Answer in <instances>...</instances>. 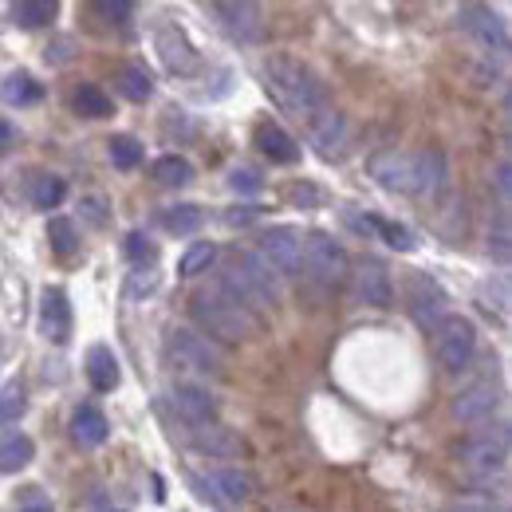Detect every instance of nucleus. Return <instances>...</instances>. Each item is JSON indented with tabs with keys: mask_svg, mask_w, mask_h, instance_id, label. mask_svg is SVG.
<instances>
[{
	"mask_svg": "<svg viewBox=\"0 0 512 512\" xmlns=\"http://www.w3.org/2000/svg\"><path fill=\"white\" fill-rule=\"evenodd\" d=\"M371 178L390 193H414V154L383 150L371 158Z\"/></svg>",
	"mask_w": 512,
	"mask_h": 512,
	"instance_id": "13",
	"label": "nucleus"
},
{
	"mask_svg": "<svg viewBox=\"0 0 512 512\" xmlns=\"http://www.w3.org/2000/svg\"><path fill=\"white\" fill-rule=\"evenodd\" d=\"M119 359H115V351L111 347H103V343H95L91 351H87V383L95 386L99 394H111L115 386H119Z\"/></svg>",
	"mask_w": 512,
	"mask_h": 512,
	"instance_id": "23",
	"label": "nucleus"
},
{
	"mask_svg": "<svg viewBox=\"0 0 512 512\" xmlns=\"http://www.w3.org/2000/svg\"><path fill=\"white\" fill-rule=\"evenodd\" d=\"M221 288L241 300L245 308H276L280 300V272L260 253H237L221 272Z\"/></svg>",
	"mask_w": 512,
	"mask_h": 512,
	"instance_id": "3",
	"label": "nucleus"
},
{
	"mask_svg": "<svg viewBox=\"0 0 512 512\" xmlns=\"http://www.w3.org/2000/svg\"><path fill=\"white\" fill-rule=\"evenodd\" d=\"M304 268H308V276H316L320 284L335 288V284H343V280L351 276V256H347V249H343L335 237H327V233H308V237H304Z\"/></svg>",
	"mask_w": 512,
	"mask_h": 512,
	"instance_id": "6",
	"label": "nucleus"
},
{
	"mask_svg": "<svg viewBox=\"0 0 512 512\" xmlns=\"http://www.w3.org/2000/svg\"><path fill=\"white\" fill-rule=\"evenodd\" d=\"M154 182L166 186V190H178V186H190L193 182V166L182 154H166L154 162Z\"/></svg>",
	"mask_w": 512,
	"mask_h": 512,
	"instance_id": "27",
	"label": "nucleus"
},
{
	"mask_svg": "<svg viewBox=\"0 0 512 512\" xmlns=\"http://www.w3.org/2000/svg\"><path fill=\"white\" fill-rule=\"evenodd\" d=\"M48 245L56 256H75L79 253V229L71 217H52L48 221Z\"/></svg>",
	"mask_w": 512,
	"mask_h": 512,
	"instance_id": "31",
	"label": "nucleus"
},
{
	"mask_svg": "<svg viewBox=\"0 0 512 512\" xmlns=\"http://www.w3.org/2000/svg\"><path fill=\"white\" fill-rule=\"evenodd\" d=\"M461 461H465V469L469 473H477V477H501L505 469H509V438L501 434V438H477V442H465L461 446Z\"/></svg>",
	"mask_w": 512,
	"mask_h": 512,
	"instance_id": "11",
	"label": "nucleus"
},
{
	"mask_svg": "<svg viewBox=\"0 0 512 512\" xmlns=\"http://www.w3.org/2000/svg\"><path fill=\"white\" fill-rule=\"evenodd\" d=\"M40 95H44V87L28 75V71H12L8 79H4V87H0V99L8 103V107H28V103H40Z\"/></svg>",
	"mask_w": 512,
	"mask_h": 512,
	"instance_id": "25",
	"label": "nucleus"
},
{
	"mask_svg": "<svg viewBox=\"0 0 512 512\" xmlns=\"http://www.w3.org/2000/svg\"><path fill=\"white\" fill-rule=\"evenodd\" d=\"M91 12L107 24H127L134 16V0H91Z\"/></svg>",
	"mask_w": 512,
	"mask_h": 512,
	"instance_id": "38",
	"label": "nucleus"
},
{
	"mask_svg": "<svg viewBox=\"0 0 512 512\" xmlns=\"http://www.w3.org/2000/svg\"><path fill=\"white\" fill-rule=\"evenodd\" d=\"M193 489L201 501L209 505H221V509H233V505H245L253 497V477L245 469H209L201 477H193Z\"/></svg>",
	"mask_w": 512,
	"mask_h": 512,
	"instance_id": "7",
	"label": "nucleus"
},
{
	"mask_svg": "<svg viewBox=\"0 0 512 512\" xmlns=\"http://www.w3.org/2000/svg\"><path fill=\"white\" fill-rule=\"evenodd\" d=\"M229 186H233V190H237V193H260V190H264V182H260V174H256V170H245V166L229 174Z\"/></svg>",
	"mask_w": 512,
	"mask_h": 512,
	"instance_id": "41",
	"label": "nucleus"
},
{
	"mask_svg": "<svg viewBox=\"0 0 512 512\" xmlns=\"http://www.w3.org/2000/svg\"><path fill=\"white\" fill-rule=\"evenodd\" d=\"M40 335L48 343H67L71 339V304L64 288H44L40 296Z\"/></svg>",
	"mask_w": 512,
	"mask_h": 512,
	"instance_id": "16",
	"label": "nucleus"
},
{
	"mask_svg": "<svg viewBox=\"0 0 512 512\" xmlns=\"http://www.w3.org/2000/svg\"><path fill=\"white\" fill-rule=\"evenodd\" d=\"M465 28L469 36L489 52V56H505L509 52V32H505V20L493 12V8H469L465 12Z\"/></svg>",
	"mask_w": 512,
	"mask_h": 512,
	"instance_id": "15",
	"label": "nucleus"
},
{
	"mask_svg": "<svg viewBox=\"0 0 512 512\" xmlns=\"http://www.w3.org/2000/svg\"><path fill=\"white\" fill-rule=\"evenodd\" d=\"M193 430V446L201 449V453H209V457H233V453H241V438H233L225 426H217V422H201V426H190Z\"/></svg>",
	"mask_w": 512,
	"mask_h": 512,
	"instance_id": "24",
	"label": "nucleus"
},
{
	"mask_svg": "<svg viewBox=\"0 0 512 512\" xmlns=\"http://www.w3.org/2000/svg\"><path fill=\"white\" fill-rule=\"evenodd\" d=\"M406 304H410V316L422 331H430L434 323L446 316V292L430 280V276H414L410 280V292H406Z\"/></svg>",
	"mask_w": 512,
	"mask_h": 512,
	"instance_id": "12",
	"label": "nucleus"
},
{
	"mask_svg": "<svg viewBox=\"0 0 512 512\" xmlns=\"http://www.w3.org/2000/svg\"><path fill=\"white\" fill-rule=\"evenodd\" d=\"M123 249H127V256L134 260V264H146V260H154V256H158V249L150 245V237H142V233H127Z\"/></svg>",
	"mask_w": 512,
	"mask_h": 512,
	"instance_id": "39",
	"label": "nucleus"
},
{
	"mask_svg": "<svg viewBox=\"0 0 512 512\" xmlns=\"http://www.w3.org/2000/svg\"><path fill=\"white\" fill-rule=\"evenodd\" d=\"M64 197H67L64 178H56V174L36 178V186H32V205H36V209L52 213V209H60V205H64Z\"/></svg>",
	"mask_w": 512,
	"mask_h": 512,
	"instance_id": "32",
	"label": "nucleus"
},
{
	"mask_svg": "<svg viewBox=\"0 0 512 512\" xmlns=\"http://www.w3.org/2000/svg\"><path fill=\"white\" fill-rule=\"evenodd\" d=\"M253 142L260 146V154H264V158H272V162H280V166L300 162V146H296V138L280 127V123H272V119L256 123Z\"/></svg>",
	"mask_w": 512,
	"mask_h": 512,
	"instance_id": "18",
	"label": "nucleus"
},
{
	"mask_svg": "<svg viewBox=\"0 0 512 512\" xmlns=\"http://www.w3.org/2000/svg\"><path fill=\"white\" fill-rule=\"evenodd\" d=\"M154 48H158L166 71H174V75H193L201 67V56H197V48L190 44V36L178 24H170V20L154 28Z\"/></svg>",
	"mask_w": 512,
	"mask_h": 512,
	"instance_id": "10",
	"label": "nucleus"
},
{
	"mask_svg": "<svg viewBox=\"0 0 512 512\" xmlns=\"http://www.w3.org/2000/svg\"><path fill=\"white\" fill-rule=\"evenodd\" d=\"M308 127H312V138H316V146H320L323 158H335L339 146H343V138H347L343 115H339L335 107H320V111L308 119Z\"/></svg>",
	"mask_w": 512,
	"mask_h": 512,
	"instance_id": "21",
	"label": "nucleus"
},
{
	"mask_svg": "<svg viewBox=\"0 0 512 512\" xmlns=\"http://www.w3.org/2000/svg\"><path fill=\"white\" fill-rule=\"evenodd\" d=\"M36 457V442L28 434H12L0 442V473H20L24 465H32Z\"/></svg>",
	"mask_w": 512,
	"mask_h": 512,
	"instance_id": "26",
	"label": "nucleus"
},
{
	"mask_svg": "<svg viewBox=\"0 0 512 512\" xmlns=\"http://www.w3.org/2000/svg\"><path fill=\"white\" fill-rule=\"evenodd\" d=\"M260 256L280 272V276H300L304 272V233L292 225H276L260 233Z\"/></svg>",
	"mask_w": 512,
	"mask_h": 512,
	"instance_id": "8",
	"label": "nucleus"
},
{
	"mask_svg": "<svg viewBox=\"0 0 512 512\" xmlns=\"http://www.w3.org/2000/svg\"><path fill=\"white\" fill-rule=\"evenodd\" d=\"M107 146H111V162H115L119 170H134V166L142 162V146H138V138H130V134L111 138Z\"/></svg>",
	"mask_w": 512,
	"mask_h": 512,
	"instance_id": "37",
	"label": "nucleus"
},
{
	"mask_svg": "<svg viewBox=\"0 0 512 512\" xmlns=\"http://www.w3.org/2000/svg\"><path fill=\"white\" fill-rule=\"evenodd\" d=\"M367 225L383 237L390 249H398V253H410V249H414V233H410V229H402V225H394V221H386V217H367Z\"/></svg>",
	"mask_w": 512,
	"mask_h": 512,
	"instance_id": "35",
	"label": "nucleus"
},
{
	"mask_svg": "<svg viewBox=\"0 0 512 512\" xmlns=\"http://www.w3.org/2000/svg\"><path fill=\"white\" fill-rule=\"evenodd\" d=\"M170 406H174V414H178L186 426H201V422H213V418H217V398H213L209 390L190 386V383L174 386Z\"/></svg>",
	"mask_w": 512,
	"mask_h": 512,
	"instance_id": "17",
	"label": "nucleus"
},
{
	"mask_svg": "<svg viewBox=\"0 0 512 512\" xmlns=\"http://www.w3.org/2000/svg\"><path fill=\"white\" fill-rule=\"evenodd\" d=\"M16 509L48 512L52 509V497H44V489H40V485H28V489H20V493H16Z\"/></svg>",
	"mask_w": 512,
	"mask_h": 512,
	"instance_id": "40",
	"label": "nucleus"
},
{
	"mask_svg": "<svg viewBox=\"0 0 512 512\" xmlns=\"http://www.w3.org/2000/svg\"><path fill=\"white\" fill-rule=\"evenodd\" d=\"M264 91L272 95V103L280 111H288L296 119H312L320 107H327V91L320 79L288 56H272L264 64Z\"/></svg>",
	"mask_w": 512,
	"mask_h": 512,
	"instance_id": "1",
	"label": "nucleus"
},
{
	"mask_svg": "<svg viewBox=\"0 0 512 512\" xmlns=\"http://www.w3.org/2000/svg\"><path fill=\"white\" fill-rule=\"evenodd\" d=\"M60 16V0H16V24L20 28H44Z\"/></svg>",
	"mask_w": 512,
	"mask_h": 512,
	"instance_id": "28",
	"label": "nucleus"
},
{
	"mask_svg": "<svg viewBox=\"0 0 512 512\" xmlns=\"http://www.w3.org/2000/svg\"><path fill=\"white\" fill-rule=\"evenodd\" d=\"M446 154L442 150H422V154H414V193H422V197H438V193L446 190Z\"/></svg>",
	"mask_w": 512,
	"mask_h": 512,
	"instance_id": "19",
	"label": "nucleus"
},
{
	"mask_svg": "<svg viewBox=\"0 0 512 512\" xmlns=\"http://www.w3.org/2000/svg\"><path fill=\"white\" fill-rule=\"evenodd\" d=\"M213 12H217L221 28H225L233 40H241V44L264 40V28H268V24H264L260 0H217Z\"/></svg>",
	"mask_w": 512,
	"mask_h": 512,
	"instance_id": "9",
	"label": "nucleus"
},
{
	"mask_svg": "<svg viewBox=\"0 0 512 512\" xmlns=\"http://www.w3.org/2000/svg\"><path fill=\"white\" fill-rule=\"evenodd\" d=\"M497 193H501V201L509 205V193H512V166H509V158H501V162H497Z\"/></svg>",
	"mask_w": 512,
	"mask_h": 512,
	"instance_id": "42",
	"label": "nucleus"
},
{
	"mask_svg": "<svg viewBox=\"0 0 512 512\" xmlns=\"http://www.w3.org/2000/svg\"><path fill=\"white\" fill-rule=\"evenodd\" d=\"M497 390L493 383H477L469 386V390H461L457 394V402H453V414L461 418V422H481V418H489L493 410H497Z\"/></svg>",
	"mask_w": 512,
	"mask_h": 512,
	"instance_id": "22",
	"label": "nucleus"
},
{
	"mask_svg": "<svg viewBox=\"0 0 512 512\" xmlns=\"http://www.w3.org/2000/svg\"><path fill=\"white\" fill-rule=\"evenodd\" d=\"M71 111L75 115H83V119H107L111 115V99L99 91V87H79L75 95H71Z\"/></svg>",
	"mask_w": 512,
	"mask_h": 512,
	"instance_id": "30",
	"label": "nucleus"
},
{
	"mask_svg": "<svg viewBox=\"0 0 512 512\" xmlns=\"http://www.w3.org/2000/svg\"><path fill=\"white\" fill-rule=\"evenodd\" d=\"M24 410H28V394H24V386L20 383L0 386V426L20 422V414H24Z\"/></svg>",
	"mask_w": 512,
	"mask_h": 512,
	"instance_id": "36",
	"label": "nucleus"
},
{
	"mask_svg": "<svg viewBox=\"0 0 512 512\" xmlns=\"http://www.w3.org/2000/svg\"><path fill=\"white\" fill-rule=\"evenodd\" d=\"M190 312H193V323H197L209 339H217L221 347H225V343H245V339H253L256 327H260L253 316V308H245L241 300H233L225 288H221V292H197Z\"/></svg>",
	"mask_w": 512,
	"mask_h": 512,
	"instance_id": "2",
	"label": "nucleus"
},
{
	"mask_svg": "<svg viewBox=\"0 0 512 512\" xmlns=\"http://www.w3.org/2000/svg\"><path fill=\"white\" fill-rule=\"evenodd\" d=\"M201 221H205V213H201L197 205H170V209L162 213V225H166L170 233H178V237L197 233V229H201Z\"/></svg>",
	"mask_w": 512,
	"mask_h": 512,
	"instance_id": "33",
	"label": "nucleus"
},
{
	"mask_svg": "<svg viewBox=\"0 0 512 512\" xmlns=\"http://www.w3.org/2000/svg\"><path fill=\"white\" fill-rule=\"evenodd\" d=\"M12 138H16V134H12V127L0 119V150H8V146H12Z\"/></svg>",
	"mask_w": 512,
	"mask_h": 512,
	"instance_id": "43",
	"label": "nucleus"
},
{
	"mask_svg": "<svg viewBox=\"0 0 512 512\" xmlns=\"http://www.w3.org/2000/svg\"><path fill=\"white\" fill-rule=\"evenodd\" d=\"M166 355L178 371L186 375H201V379H217L225 371V351L217 339H209L205 331H190V327H174L166 339Z\"/></svg>",
	"mask_w": 512,
	"mask_h": 512,
	"instance_id": "4",
	"label": "nucleus"
},
{
	"mask_svg": "<svg viewBox=\"0 0 512 512\" xmlns=\"http://www.w3.org/2000/svg\"><path fill=\"white\" fill-rule=\"evenodd\" d=\"M434 331V355L442 363V371L457 375L473 363V351H477V327L465 316H442V320L430 327Z\"/></svg>",
	"mask_w": 512,
	"mask_h": 512,
	"instance_id": "5",
	"label": "nucleus"
},
{
	"mask_svg": "<svg viewBox=\"0 0 512 512\" xmlns=\"http://www.w3.org/2000/svg\"><path fill=\"white\" fill-rule=\"evenodd\" d=\"M119 91L127 95L130 103H146L154 95V79L142 64H127L119 71Z\"/></svg>",
	"mask_w": 512,
	"mask_h": 512,
	"instance_id": "29",
	"label": "nucleus"
},
{
	"mask_svg": "<svg viewBox=\"0 0 512 512\" xmlns=\"http://www.w3.org/2000/svg\"><path fill=\"white\" fill-rule=\"evenodd\" d=\"M213 260H217V245H213V241H197V245H190V249H186V256H182L178 276L193 280V276L209 272V264H213Z\"/></svg>",
	"mask_w": 512,
	"mask_h": 512,
	"instance_id": "34",
	"label": "nucleus"
},
{
	"mask_svg": "<svg viewBox=\"0 0 512 512\" xmlns=\"http://www.w3.org/2000/svg\"><path fill=\"white\" fill-rule=\"evenodd\" d=\"M351 276H355V296H359V304H367V308H390V304H394L390 272H386L379 260H359V268H355Z\"/></svg>",
	"mask_w": 512,
	"mask_h": 512,
	"instance_id": "14",
	"label": "nucleus"
},
{
	"mask_svg": "<svg viewBox=\"0 0 512 512\" xmlns=\"http://www.w3.org/2000/svg\"><path fill=\"white\" fill-rule=\"evenodd\" d=\"M71 438H75V446H83V449L103 446V442L111 438L107 414H103L99 406H79V410L71 414Z\"/></svg>",
	"mask_w": 512,
	"mask_h": 512,
	"instance_id": "20",
	"label": "nucleus"
}]
</instances>
